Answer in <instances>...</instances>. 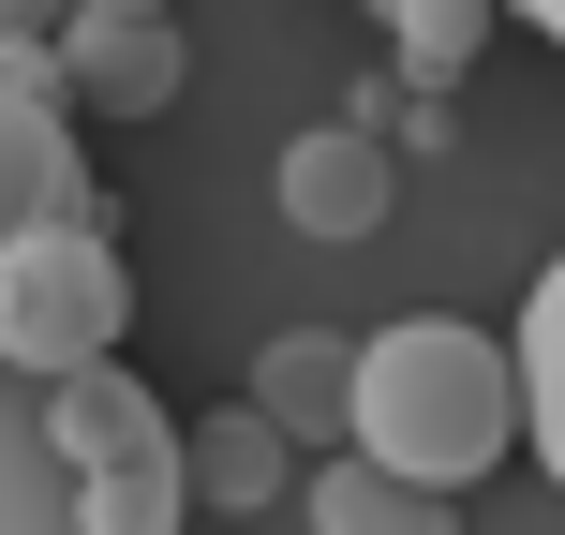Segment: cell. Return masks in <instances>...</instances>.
<instances>
[{
  "mask_svg": "<svg viewBox=\"0 0 565 535\" xmlns=\"http://www.w3.org/2000/svg\"><path fill=\"white\" fill-rule=\"evenodd\" d=\"M179 417L135 372H0V535H179Z\"/></svg>",
  "mask_w": 565,
  "mask_h": 535,
  "instance_id": "obj_1",
  "label": "cell"
},
{
  "mask_svg": "<svg viewBox=\"0 0 565 535\" xmlns=\"http://www.w3.org/2000/svg\"><path fill=\"white\" fill-rule=\"evenodd\" d=\"M342 447H358L372 477L461 506V491L521 447V357L491 328H461V312H402V328L358 342V431H342Z\"/></svg>",
  "mask_w": 565,
  "mask_h": 535,
  "instance_id": "obj_2",
  "label": "cell"
},
{
  "mask_svg": "<svg viewBox=\"0 0 565 535\" xmlns=\"http://www.w3.org/2000/svg\"><path fill=\"white\" fill-rule=\"evenodd\" d=\"M135 328L119 224H30L0 254V372H105Z\"/></svg>",
  "mask_w": 565,
  "mask_h": 535,
  "instance_id": "obj_3",
  "label": "cell"
},
{
  "mask_svg": "<svg viewBox=\"0 0 565 535\" xmlns=\"http://www.w3.org/2000/svg\"><path fill=\"white\" fill-rule=\"evenodd\" d=\"M268 194H282V224H298L312 254H358V238H387V208H402V149L358 135V119H312V135L268 164Z\"/></svg>",
  "mask_w": 565,
  "mask_h": 535,
  "instance_id": "obj_4",
  "label": "cell"
},
{
  "mask_svg": "<svg viewBox=\"0 0 565 535\" xmlns=\"http://www.w3.org/2000/svg\"><path fill=\"white\" fill-rule=\"evenodd\" d=\"M254 417H268L298 461H342V431H358V342H342V328L254 342Z\"/></svg>",
  "mask_w": 565,
  "mask_h": 535,
  "instance_id": "obj_5",
  "label": "cell"
},
{
  "mask_svg": "<svg viewBox=\"0 0 565 535\" xmlns=\"http://www.w3.org/2000/svg\"><path fill=\"white\" fill-rule=\"evenodd\" d=\"M30 224H119V208L89 194L75 119H15V105H0V254H15Z\"/></svg>",
  "mask_w": 565,
  "mask_h": 535,
  "instance_id": "obj_6",
  "label": "cell"
},
{
  "mask_svg": "<svg viewBox=\"0 0 565 535\" xmlns=\"http://www.w3.org/2000/svg\"><path fill=\"white\" fill-rule=\"evenodd\" d=\"M60 75H75L89 119H164V105H179V15H164V30H105V15H75V30H60Z\"/></svg>",
  "mask_w": 565,
  "mask_h": 535,
  "instance_id": "obj_7",
  "label": "cell"
},
{
  "mask_svg": "<svg viewBox=\"0 0 565 535\" xmlns=\"http://www.w3.org/2000/svg\"><path fill=\"white\" fill-rule=\"evenodd\" d=\"M179 477H194V506L254 521V506H282V491H298V447H282L254 402H224V417H194V431H179Z\"/></svg>",
  "mask_w": 565,
  "mask_h": 535,
  "instance_id": "obj_8",
  "label": "cell"
},
{
  "mask_svg": "<svg viewBox=\"0 0 565 535\" xmlns=\"http://www.w3.org/2000/svg\"><path fill=\"white\" fill-rule=\"evenodd\" d=\"M298 521H312V535H461V506H431V491L372 477L358 447H342V461H312V477H298Z\"/></svg>",
  "mask_w": 565,
  "mask_h": 535,
  "instance_id": "obj_9",
  "label": "cell"
},
{
  "mask_svg": "<svg viewBox=\"0 0 565 535\" xmlns=\"http://www.w3.org/2000/svg\"><path fill=\"white\" fill-rule=\"evenodd\" d=\"M507 357H521V447H536V477L565 491V254L536 268V298H521Z\"/></svg>",
  "mask_w": 565,
  "mask_h": 535,
  "instance_id": "obj_10",
  "label": "cell"
},
{
  "mask_svg": "<svg viewBox=\"0 0 565 535\" xmlns=\"http://www.w3.org/2000/svg\"><path fill=\"white\" fill-rule=\"evenodd\" d=\"M491 15H507V0H387V45H402V89H447V75H477Z\"/></svg>",
  "mask_w": 565,
  "mask_h": 535,
  "instance_id": "obj_11",
  "label": "cell"
},
{
  "mask_svg": "<svg viewBox=\"0 0 565 535\" xmlns=\"http://www.w3.org/2000/svg\"><path fill=\"white\" fill-rule=\"evenodd\" d=\"M0 105H15V119H75V75H60V45H0Z\"/></svg>",
  "mask_w": 565,
  "mask_h": 535,
  "instance_id": "obj_12",
  "label": "cell"
},
{
  "mask_svg": "<svg viewBox=\"0 0 565 535\" xmlns=\"http://www.w3.org/2000/svg\"><path fill=\"white\" fill-rule=\"evenodd\" d=\"M60 15L75 0H0V45H60Z\"/></svg>",
  "mask_w": 565,
  "mask_h": 535,
  "instance_id": "obj_13",
  "label": "cell"
},
{
  "mask_svg": "<svg viewBox=\"0 0 565 535\" xmlns=\"http://www.w3.org/2000/svg\"><path fill=\"white\" fill-rule=\"evenodd\" d=\"M75 15H105V30H164L179 0H75ZM75 15H60V30H75Z\"/></svg>",
  "mask_w": 565,
  "mask_h": 535,
  "instance_id": "obj_14",
  "label": "cell"
},
{
  "mask_svg": "<svg viewBox=\"0 0 565 535\" xmlns=\"http://www.w3.org/2000/svg\"><path fill=\"white\" fill-rule=\"evenodd\" d=\"M507 15H521V30H551V45H565V0H507Z\"/></svg>",
  "mask_w": 565,
  "mask_h": 535,
  "instance_id": "obj_15",
  "label": "cell"
}]
</instances>
